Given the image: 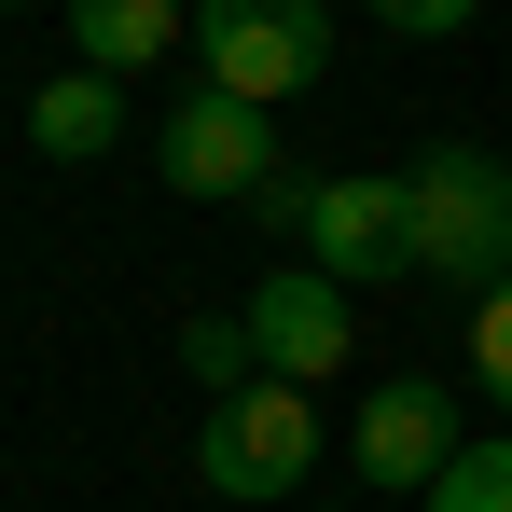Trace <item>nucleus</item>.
Listing matches in <instances>:
<instances>
[{
  "label": "nucleus",
  "instance_id": "7",
  "mask_svg": "<svg viewBox=\"0 0 512 512\" xmlns=\"http://www.w3.org/2000/svg\"><path fill=\"white\" fill-rule=\"evenodd\" d=\"M236 319H250V346H263V374H277V388H333L346 346H360V333H346V291L319 277V263H277Z\"/></svg>",
  "mask_w": 512,
  "mask_h": 512
},
{
  "label": "nucleus",
  "instance_id": "6",
  "mask_svg": "<svg viewBox=\"0 0 512 512\" xmlns=\"http://www.w3.org/2000/svg\"><path fill=\"white\" fill-rule=\"evenodd\" d=\"M305 263L333 291H374V277H416V194L402 180H319V222H305Z\"/></svg>",
  "mask_w": 512,
  "mask_h": 512
},
{
  "label": "nucleus",
  "instance_id": "3",
  "mask_svg": "<svg viewBox=\"0 0 512 512\" xmlns=\"http://www.w3.org/2000/svg\"><path fill=\"white\" fill-rule=\"evenodd\" d=\"M305 457H319V388H277V374H250L236 402H208V429H194V471L222 499H291Z\"/></svg>",
  "mask_w": 512,
  "mask_h": 512
},
{
  "label": "nucleus",
  "instance_id": "9",
  "mask_svg": "<svg viewBox=\"0 0 512 512\" xmlns=\"http://www.w3.org/2000/svg\"><path fill=\"white\" fill-rule=\"evenodd\" d=\"M111 125H125V84H111V70H56V84L28 97V139H42L56 167H97Z\"/></svg>",
  "mask_w": 512,
  "mask_h": 512
},
{
  "label": "nucleus",
  "instance_id": "1",
  "mask_svg": "<svg viewBox=\"0 0 512 512\" xmlns=\"http://www.w3.org/2000/svg\"><path fill=\"white\" fill-rule=\"evenodd\" d=\"M402 194H416V277L499 305L512 291V153H457L443 139L429 167H402Z\"/></svg>",
  "mask_w": 512,
  "mask_h": 512
},
{
  "label": "nucleus",
  "instance_id": "13",
  "mask_svg": "<svg viewBox=\"0 0 512 512\" xmlns=\"http://www.w3.org/2000/svg\"><path fill=\"white\" fill-rule=\"evenodd\" d=\"M471 374H485V402H512V291L471 319Z\"/></svg>",
  "mask_w": 512,
  "mask_h": 512
},
{
  "label": "nucleus",
  "instance_id": "2",
  "mask_svg": "<svg viewBox=\"0 0 512 512\" xmlns=\"http://www.w3.org/2000/svg\"><path fill=\"white\" fill-rule=\"evenodd\" d=\"M194 56H208L222 97L291 111V97L333 70V14H319V0H194Z\"/></svg>",
  "mask_w": 512,
  "mask_h": 512
},
{
  "label": "nucleus",
  "instance_id": "4",
  "mask_svg": "<svg viewBox=\"0 0 512 512\" xmlns=\"http://www.w3.org/2000/svg\"><path fill=\"white\" fill-rule=\"evenodd\" d=\"M153 167H167V194H194V208H250L263 180H277V125H263L250 97L194 84L167 111V139H153Z\"/></svg>",
  "mask_w": 512,
  "mask_h": 512
},
{
  "label": "nucleus",
  "instance_id": "10",
  "mask_svg": "<svg viewBox=\"0 0 512 512\" xmlns=\"http://www.w3.org/2000/svg\"><path fill=\"white\" fill-rule=\"evenodd\" d=\"M180 374H194L208 402H236V388H250V374H263V346H250V319H194V333H180Z\"/></svg>",
  "mask_w": 512,
  "mask_h": 512
},
{
  "label": "nucleus",
  "instance_id": "8",
  "mask_svg": "<svg viewBox=\"0 0 512 512\" xmlns=\"http://www.w3.org/2000/svg\"><path fill=\"white\" fill-rule=\"evenodd\" d=\"M70 42H84V70H153L167 42H194V0H70Z\"/></svg>",
  "mask_w": 512,
  "mask_h": 512
},
{
  "label": "nucleus",
  "instance_id": "5",
  "mask_svg": "<svg viewBox=\"0 0 512 512\" xmlns=\"http://www.w3.org/2000/svg\"><path fill=\"white\" fill-rule=\"evenodd\" d=\"M346 457H360V485H443L471 443H457V402H443V374H374L360 388V429H346Z\"/></svg>",
  "mask_w": 512,
  "mask_h": 512
},
{
  "label": "nucleus",
  "instance_id": "12",
  "mask_svg": "<svg viewBox=\"0 0 512 512\" xmlns=\"http://www.w3.org/2000/svg\"><path fill=\"white\" fill-rule=\"evenodd\" d=\"M360 14H374V28H402V42H457L485 0H360Z\"/></svg>",
  "mask_w": 512,
  "mask_h": 512
},
{
  "label": "nucleus",
  "instance_id": "14",
  "mask_svg": "<svg viewBox=\"0 0 512 512\" xmlns=\"http://www.w3.org/2000/svg\"><path fill=\"white\" fill-rule=\"evenodd\" d=\"M0 14H28V0H0Z\"/></svg>",
  "mask_w": 512,
  "mask_h": 512
},
{
  "label": "nucleus",
  "instance_id": "11",
  "mask_svg": "<svg viewBox=\"0 0 512 512\" xmlns=\"http://www.w3.org/2000/svg\"><path fill=\"white\" fill-rule=\"evenodd\" d=\"M429 512H512V443H471V457L429 485Z\"/></svg>",
  "mask_w": 512,
  "mask_h": 512
}]
</instances>
